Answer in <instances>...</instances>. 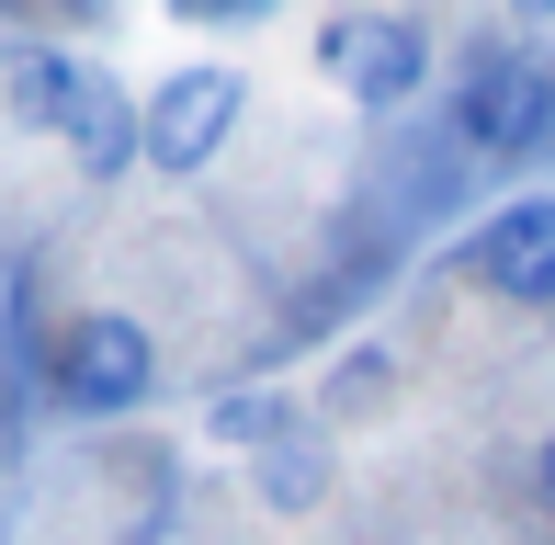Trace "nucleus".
<instances>
[{
    "instance_id": "obj_1",
    "label": "nucleus",
    "mask_w": 555,
    "mask_h": 545,
    "mask_svg": "<svg viewBox=\"0 0 555 545\" xmlns=\"http://www.w3.org/2000/svg\"><path fill=\"white\" fill-rule=\"evenodd\" d=\"M46 398L68 420H125L159 398V341H147V318L125 307H80L57 330V353H46Z\"/></svg>"
},
{
    "instance_id": "obj_2",
    "label": "nucleus",
    "mask_w": 555,
    "mask_h": 545,
    "mask_svg": "<svg viewBox=\"0 0 555 545\" xmlns=\"http://www.w3.org/2000/svg\"><path fill=\"white\" fill-rule=\"evenodd\" d=\"M137 114H147L137 170H159V182H193V170H216V160H227V137L249 126V80H238V68H216V58H193V68H170L159 91H137Z\"/></svg>"
},
{
    "instance_id": "obj_3",
    "label": "nucleus",
    "mask_w": 555,
    "mask_h": 545,
    "mask_svg": "<svg viewBox=\"0 0 555 545\" xmlns=\"http://www.w3.org/2000/svg\"><path fill=\"white\" fill-rule=\"evenodd\" d=\"M318 68H330L363 114H409L420 91H431V23L420 12H340L330 35H318Z\"/></svg>"
},
{
    "instance_id": "obj_4",
    "label": "nucleus",
    "mask_w": 555,
    "mask_h": 545,
    "mask_svg": "<svg viewBox=\"0 0 555 545\" xmlns=\"http://www.w3.org/2000/svg\"><path fill=\"white\" fill-rule=\"evenodd\" d=\"M533 80H544V58L521 35H476L465 68H453V114H442L453 160H511L521 126H533Z\"/></svg>"
},
{
    "instance_id": "obj_5",
    "label": "nucleus",
    "mask_w": 555,
    "mask_h": 545,
    "mask_svg": "<svg viewBox=\"0 0 555 545\" xmlns=\"http://www.w3.org/2000/svg\"><path fill=\"white\" fill-rule=\"evenodd\" d=\"M465 284L499 307H555V182L511 193L465 228Z\"/></svg>"
},
{
    "instance_id": "obj_6",
    "label": "nucleus",
    "mask_w": 555,
    "mask_h": 545,
    "mask_svg": "<svg viewBox=\"0 0 555 545\" xmlns=\"http://www.w3.org/2000/svg\"><path fill=\"white\" fill-rule=\"evenodd\" d=\"M137 148H147L137 91H125L114 68H91V80H80V103H68V160H80L91 182H125V170H137Z\"/></svg>"
},
{
    "instance_id": "obj_7",
    "label": "nucleus",
    "mask_w": 555,
    "mask_h": 545,
    "mask_svg": "<svg viewBox=\"0 0 555 545\" xmlns=\"http://www.w3.org/2000/svg\"><path fill=\"white\" fill-rule=\"evenodd\" d=\"M80 80H91V58H68V46H35V58H12V126H35V137H68V103H80Z\"/></svg>"
},
{
    "instance_id": "obj_8",
    "label": "nucleus",
    "mask_w": 555,
    "mask_h": 545,
    "mask_svg": "<svg viewBox=\"0 0 555 545\" xmlns=\"http://www.w3.org/2000/svg\"><path fill=\"white\" fill-rule=\"evenodd\" d=\"M205 432H216V443H238V455H272V443L318 432V409H295L284 386H227V398L205 409Z\"/></svg>"
},
{
    "instance_id": "obj_9",
    "label": "nucleus",
    "mask_w": 555,
    "mask_h": 545,
    "mask_svg": "<svg viewBox=\"0 0 555 545\" xmlns=\"http://www.w3.org/2000/svg\"><path fill=\"white\" fill-rule=\"evenodd\" d=\"M249 489H261L272 511H318L330 500V432H295V443H272V455H249Z\"/></svg>"
},
{
    "instance_id": "obj_10",
    "label": "nucleus",
    "mask_w": 555,
    "mask_h": 545,
    "mask_svg": "<svg viewBox=\"0 0 555 545\" xmlns=\"http://www.w3.org/2000/svg\"><path fill=\"white\" fill-rule=\"evenodd\" d=\"M386 398H397V353L363 341V353H340L330 386H318V432H330V420H386Z\"/></svg>"
},
{
    "instance_id": "obj_11",
    "label": "nucleus",
    "mask_w": 555,
    "mask_h": 545,
    "mask_svg": "<svg viewBox=\"0 0 555 545\" xmlns=\"http://www.w3.org/2000/svg\"><path fill=\"white\" fill-rule=\"evenodd\" d=\"M182 35H249V23H272V0H159Z\"/></svg>"
},
{
    "instance_id": "obj_12",
    "label": "nucleus",
    "mask_w": 555,
    "mask_h": 545,
    "mask_svg": "<svg viewBox=\"0 0 555 545\" xmlns=\"http://www.w3.org/2000/svg\"><path fill=\"white\" fill-rule=\"evenodd\" d=\"M521 170L533 160H555V58H544V80H533V126H521V148H511Z\"/></svg>"
},
{
    "instance_id": "obj_13",
    "label": "nucleus",
    "mask_w": 555,
    "mask_h": 545,
    "mask_svg": "<svg viewBox=\"0 0 555 545\" xmlns=\"http://www.w3.org/2000/svg\"><path fill=\"white\" fill-rule=\"evenodd\" d=\"M533 500H544V523H555V432L533 443Z\"/></svg>"
},
{
    "instance_id": "obj_14",
    "label": "nucleus",
    "mask_w": 555,
    "mask_h": 545,
    "mask_svg": "<svg viewBox=\"0 0 555 545\" xmlns=\"http://www.w3.org/2000/svg\"><path fill=\"white\" fill-rule=\"evenodd\" d=\"M499 12H511V35H544V23H555V0H499Z\"/></svg>"
},
{
    "instance_id": "obj_15",
    "label": "nucleus",
    "mask_w": 555,
    "mask_h": 545,
    "mask_svg": "<svg viewBox=\"0 0 555 545\" xmlns=\"http://www.w3.org/2000/svg\"><path fill=\"white\" fill-rule=\"evenodd\" d=\"M57 12H68V23H103V12H114V0H57Z\"/></svg>"
}]
</instances>
